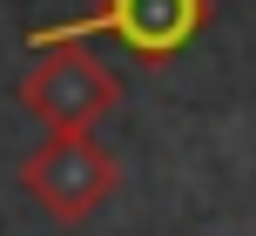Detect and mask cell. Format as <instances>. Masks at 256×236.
Returning <instances> with one entry per match:
<instances>
[{
  "instance_id": "3",
  "label": "cell",
  "mask_w": 256,
  "mask_h": 236,
  "mask_svg": "<svg viewBox=\"0 0 256 236\" xmlns=\"http://www.w3.org/2000/svg\"><path fill=\"white\" fill-rule=\"evenodd\" d=\"M14 102L40 128H102L122 108V74L88 48H40V61L14 81Z\"/></svg>"
},
{
  "instance_id": "1",
  "label": "cell",
  "mask_w": 256,
  "mask_h": 236,
  "mask_svg": "<svg viewBox=\"0 0 256 236\" xmlns=\"http://www.w3.org/2000/svg\"><path fill=\"white\" fill-rule=\"evenodd\" d=\"M209 27V0H94L74 20L34 27L27 48H88V40H122L142 68H162Z\"/></svg>"
},
{
  "instance_id": "2",
  "label": "cell",
  "mask_w": 256,
  "mask_h": 236,
  "mask_svg": "<svg viewBox=\"0 0 256 236\" xmlns=\"http://www.w3.org/2000/svg\"><path fill=\"white\" fill-rule=\"evenodd\" d=\"M115 189H122V162L94 142V128H54L20 156V196L40 202L61 230L88 223Z\"/></svg>"
}]
</instances>
